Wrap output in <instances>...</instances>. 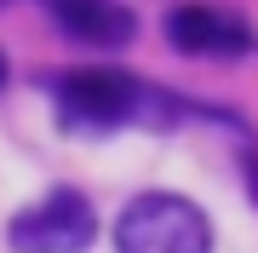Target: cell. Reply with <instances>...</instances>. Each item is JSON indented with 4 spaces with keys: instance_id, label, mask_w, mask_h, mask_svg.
Wrapping results in <instances>:
<instances>
[{
    "instance_id": "6da1fadb",
    "label": "cell",
    "mask_w": 258,
    "mask_h": 253,
    "mask_svg": "<svg viewBox=\"0 0 258 253\" xmlns=\"http://www.w3.org/2000/svg\"><path fill=\"white\" fill-rule=\"evenodd\" d=\"M57 110L69 127H120V121H149L166 127L172 104L149 92L144 81L120 75V69H69L57 81Z\"/></svg>"
},
{
    "instance_id": "7a4b0ae2",
    "label": "cell",
    "mask_w": 258,
    "mask_h": 253,
    "mask_svg": "<svg viewBox=\"0 0 258 253\" xmlns=\"http://www.w3.org/2000/svg\"><path fill=\"white\" fill-rule=\"evenodd\" d=\"M115 247L120 253H212V225L195 201L149 190V196L126 201V213L115 225Z\"/></svg>"
},
{
    "instance_id": "3957f363",
    "label": "cell",
    "mask_w": 258,
    "mask_h": 253,
    "mask_svg": "<svg viewBox=\"0 0 258 253\" xmlns=\"http://www.w3.org/2000/svg\"><path fill=\"white\" fill-rule=\"evenodd\" d=\"M92 236H98V213L81 190H52L46 201L23 207L6 225L12 253H81L92 247Z\"/></svg>"
},
{
    "instance_id": "277c9868",
    "label": "cell",
    "mask_w": 258,
    "mask_h": 253,
    "mask_svg": "<svg viewBox=\"0 0 258 253\" xmlns=\"http://www.w3.org/2000/svg\"><path fill=\"white\" fill-rule=\"evenodd\" d=\"M166 40L189 58H241L252 46V29L230 18V12H212V6H178L166 18Z\"/></svg>"
},
{
    "instance_id": "5b68a950",
    "label": "cell",
    "mask_w": 258,
    "mask_h": 253,
    "mask_svg": "<svg viewBox=\"0 0 258 253\" xmlns=\"http://www.w3.org/2000/svg\"><path fill=\"white\" fill-rule=\"evenodd\" d=\"M57 23H63V35L92 40V46H126V40H132V29H138V18L120 6V0H86V6L63 12Z\"/></svg>"
},
{
    "instance_id": "8992f818",
    "label": "cell",
    "mask_w": 258,
    "mask_h": 253,
    "mask_svg": "<svg viewBox=\"0 0 258 253\" xmlns=\"http://www.w3.org/2000/svg\"><path fill=\"white\" fill-rule=\"evenodd\" d=\"M0 81H6V58H0Z\"/></svg>"
}]
</instances>
